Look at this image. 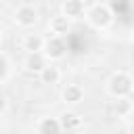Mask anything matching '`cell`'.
<instances>
[{
	"instance_id": "ba28073f",
	"label": "cell",
	"mask_w": 134,
	"mask_h": 134,
	"mask_svg": "<svg viewBox=\"0 0 134 134\" xmlns=\"http://www.w3.org/2000/svg\"><path fill=\"white\" fill-rule=\"evenodd\" d=\"M69 29H71V21H69L63 13H61V15L50 17V21H48V31H50V36L65 38V36L69 34Z\"/></svg>"
},
{
	"instance_id": "9c48e42d",
	"label": "cell",
	"mask_w": 134,
	"mask_h": 134,
	"mask_svg": "<svg viewBox=\"0 0 134 134\" xmlns=\"http://www.w3.org/2000/svg\"><path fill=\"white\" fill-rule=\"evenodd\" d=\"M59 121H61V126H63V132H77V130L84 126L82 115L75 113V111H69V109L59 115Z\"/></svg>"
},
{
	"instance_id": "7a4b0ae2",
	"label": "cell",
	"mask_w": 134,
	"mask_h": 134,
	"mask_svg": "<svg viewBox=\"0 0 134 134\" xmlns=\"http://www.w3.org/2000/svg\"><path fill=\"white\" fill-rule=\"evenodd\" d=\"M86 21L94 27V29H107L111 23H113V8L109 4H92L88 10H86Z\"/></svg>"
},
{
	"instance_id": "52a82bcc",
	"label": "cell",
	"mask_w": 134,
	"mask_h": 134,
	"mask_svg": "<svg viewBox=\"0 0 134 134\" xmlns=\"http://www.w3.org/2000/svg\"><path fill=\"white\" fill-rule=\"evenodd\" d=\"M86 6H84V2L82 0H63V4H61V13L69 19V21H75V19H82V17H86Z\"/></svg>"
},
{
	"instance_id": "9a60e30c",
	"label": "cell",
	"mask_w": 134,
	"mask_h": 134,
	"mask_svg": "<svg viewBox=\"0 0 134 134\" xmlns=\"http://www.w3.org/2000/svg\"><path fill=\"white\" fill-rule=\"evenodd\" d=\"M8 113V98H2V117Z\"/></svg>"
},
{
	"instance_id": "5bb4252c",
	"label": "cell",
	"mask_w": 134,
	"mask_h": 134,
	"mask_svg": "<svg viewBox=\"0 0 134 134\" xmlns=\"http://www.w3.org/2000/svg\"><path fill=\"white\" fill-rule=\"evenodd\" d=\"M113 111L117 117H130V113L134 111V100L130 96H121V98H115L113 100Z\"/></svg>"
},
{
	"instance_id": "4fadbf2b",
	"label": "cell",
	"mask_w": 134,
	"mask_h": 134,
	"mask_svg": "<svg viewBox=\"0 0 134 134\" xmlns=\"http://www.w3.org/2000/svg\"><path fill=\"white\" fill-rule=\"evenodd\" d=\"M13 71H15L13 59L8 57V52H2V54H0V84H2V86L8 84V80L13 77Z\"/></svg>"
},
{
	"instance_id": "277c9868",
	"label": "cell",
	"mask_w": 134,
	"mask_h": 134,
	"mask_svg": "<svg viewBox=\"0 0 134 134\" xmlns=\"http://www.w3.org/2000/svg\"><path fill=\"white\" fill-rule=\"evenodd\" d=\"M44 54L48 57L50 63L61 61V59L67 54V42H65V38H59V36H50V38H46Z\"/></svg>"
},
{
	"instance_id": "3957f363",
	"label": "cell",
	"mask_w": 134,
	"mask_h": 134,
	"mask_svg": "<svg viewBox=\"0 0 134 134\" xmlns=\"http://www.w3.org/2000/svg\"><path fill=\"white\" fill-rule=\"evenodd\" d=\"M13 21H15L19 27L29 29V27H34V25L38 23V10H36L31 4H21V6L15 8V13H13Z\"/></svg>"
},
{
	"instance_id": "8992f818",
	"label": "cell",
	"mask_w": 134,
	"mask_h": 134,
	"mask_svg": "<svg viewBox=\"0 0 134 134\" xmlns=\"http://www.w3.org/2000/svg\"><path fill=\"white\" fill-rule=\"evenodd\" d=\"M84 96H86V92H84V88L80 84H65L63 86L61 98H63L65 105H71V107L80 105V103H84Z\"/></svg>"
},
{
	"instance_id": "6da1fadb",
	"label": "cell",
	"mask_w": 134,
	"mask_h": 134,
	"mask_svg": "<svg viewBox=\"0 0 134 134\" xmlns=\"http://www.w3.org/2000/svg\"><path fill=\"white\" fill-rule=\"evenodd\" d=\"M132 90H134V75L128 73V71H115L107 82V92L113 98L130 96Z\"/></svg>"
},
{
	"instance_id": "e0dca14e",
	"label": "cell",
	"mask_w": 134,
	"mask_h": 134,
	"mask_svg": "<svg viewBox=\"0 0 134 134\" xmlns=\"http://www.w3.org/2000/svg\"><path fill=\"white\" fill-rule=\"evenodd\" d=\"M132 44H134V34H132Z\"/></svg>"
},
{
	"instance_id": "30bf717a",
	"label": "cell",
	"mask_w": 134,
	"mask_h": 134,
	"mask_svg": "<svg viewBox=\"0 0 134 134\" xmlns=\"http://www.w3.org/2000/svg\"><path fill=\"white\" fill-rule=\"evenodd\" d=\"M21 46H23V50H27V52H44L46 38H44L42 34H25Z\"/></svg>"
},
{
	"instance_id": "7c38bea8",
	"label": "cell",
	"mask_w": 134,
	"mask_h": 134,
	"mask_svg": "<svg viewBox=\"0 0 134 134\" xmlns=\"http://www.w3.org/2000/svg\"><path fill=\"white\" fill-rule=\"evenodd\" d=\"M61 77H63V73H61V69H59L54 63H48L46 69L40 73V82L46 84V86H54V84H59Z\"/></svg>"
},
{
	"instance_id": "5b68a950",
	"label": "cell",
	"mask_w": 134,
	"mask_h": 134,
	"mask_svg": "<svg viewBox=\"0 0 134 134\" xmlns=\"http://www.w3.org/2000/svg\"><path fill=\"white\" fill-rule=\"evenodd\" d=\"M48 63H50V61H48V57H46L44 52H27L25 59H23V69L29 71V73H38V75H40V73L46 69Z\"/></svg>"
},
{
	"instance_id": "8fae6325",
	"label": "cell",
	"mask_w": 134,
	"mask_h": 134,
	"mask_svg": "<svg viewBox=\"0 0 134 134\" xmlns=\"http://www.w3.org/2000/svg\"><path fill=\"white\" fill-rule=\"evenodd\" d=\"M36 132L38 134H61L63 126H61L59 117H42L36 126Z\"/></svg>"
},
{
	"instance_id": "2e32d148",
	"label": "cell",
	"mask_w": 134,
	"mask_h": 134,
	"mask_svg": "<svg viewBox=\"0 0 134 134\" xmlns=\"http://www.w3.org/2000/svg\"><path fill=\"white\" fill-rule=\"evenodd\" d=\"M128 119H130V124H132V126H134V111H132V113H130V117H128Z\"/></svg>"
}]
</instances>
